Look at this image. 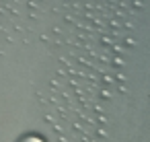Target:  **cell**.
I'll use <instances>...</instances> for the list:
<instances>
[]
</instances>
